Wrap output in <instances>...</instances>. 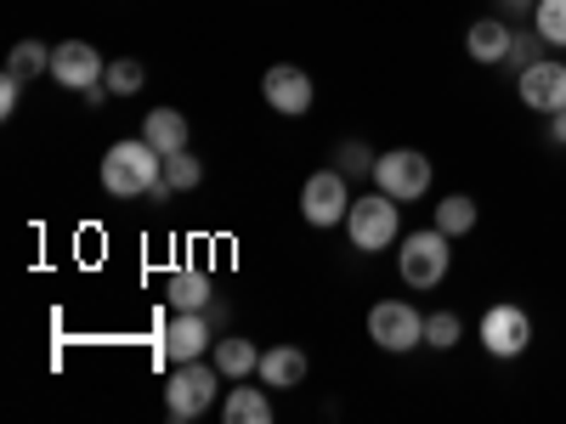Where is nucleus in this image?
I'll list each match as a JSON object with an SVG mask.
<instances>
[{"label": "nucleus", "instance_id": "nucleus-1", "mask_svg": "<svg viewBox=\"0 0 566 424\" xmlns=\"http://www.w3.org/2000/svg\"><path fill=\"white\" fill-rule=\"evenodd\" d=\"M165 176V153L154 148L148 136L114 141L103 153V193L108 199H148V187Z\"/></svg>", "mask_w": 566, "mask_h": 424}, {"label": "nucleus", "instance_id": "nucleus-2", "mask_svg": "<svg viewBox=\"0 0 566 424\" xmlns=\"http://www.w3.org/2000/svg\"><path fill=\"white\" fill-rule=\"evenodd\" d=\"M448 266H453V250H448V232L437 221L424 232H402L397 239V272L408 289H442Z\"/></svg>", "mask_w": 566, "mask_h": 424}, {"label": "nucleus", "instance_id": "nucleus-3", "mask_svg": "<svg viewBox=\"0 0 566 424\" xmlns=\"http://www.w3.org/2000/svg\"><path fill=\"white\" fill-rule=\"evenodd\" d=\"M346 232H352V244L363 250V255H380V250H391L397 239H402V204L391 199V193H363V199H352V215H346Z\"/></svg>", "mask_w": 566, "mask_h": 424}, {"label": "nucleus", "instance_id": "nucleus-4", "mask_svg": "<svg viewBox=\"0 0 566 424\" xmlns=\"http://www.w3.org/2000/svg\"><path fill=\"white\" fill-rule=\"evenodd\" d=\"M216 373H221V368H210L205 357H199V362H176L170 385H165V407H170V418H181V424L205 418V413L216 407Z\"/></svg>", "mask_w": 566, "mask_h": 424}, {"label": "nucleus", "instance_id": "nucleus-5", "mask_svg": "<svg viewBox=\"0 0 566 424\" xmlns=\"http://www.w3.org/2000/svg\"><path fill=\"white\" fill-rule=\"evenodd\" d=\"M374 187L391 193L397 204H413V199L431 193V159L419 148H391V153L374 159Z\"/></svg>", "mask_w": 566, "mask_h": 424}, {"label": "nucleus", "instance_id": "nucleus-6", "mask_svg": "<svg viewBox=\"0 0 566 424\" xmlns=\"http://www.w3.org/2000/svg\"><path fill=\"white\" fill-rule=\"evenodd\" d=\"M301 215H306V226H317V232L346 226V215H352V187H346V176H340V170H312L306 187H301Z\"/></svg>", "mask_w": 566, "mask_h": 424}, {"label": "nucleus", "instance_id": "nucleus-7", "mask_svg": "<svg viewBox=\"0 0 566 424\" xmlns=\"http://www.w3.org/2000/svg\"><path fill=\"white\" fill-rule=\"evenodd\" d=\"M533 346V317L527 306H515V300H499L482 311V351L499 357V362H515Z\"/></svg>", "mask_w": 566, "mask_h": 424}, {"label": "nucleus", "instance_id": "nucleus-8", "mask_svg": "<svg viewBox=\"0 0 566 424\" xmlns=\"http://www.w3.org/2000/svg\"><path fill=\"white\" fill-rule=\"evenodd\" d=\"M368 340L380 346V351H413V346H424V317L408 306V300H380L368 311Z\"/></svg>", "mask_w": 566, "mask_h": 424}, {"label": "nucleus", "instance_id": "nucleus-9", "mask_svg": "<svg viewBox=\"0 0 566 424\" xmlns=\"http://www.w3.org/2000/svg\"><path fill=\"white\" fill-rule=\"evenodd\" d=\"M261 91H266V108L283 114V119H301V114H312V103H317L312 74L295 68V63H272L266 80H261Z\"/></svg>", "mask_w": 566, "mask_h": 424}, {"label": "nucleus", "instance_id": "nucleus-10", "mask_svg": "<svg viewBox=\"0 0 566 424\" xmlns=\"http://www.w3.org/2000/svg\"><path fill=\"white\" fill-rule=\"evenodd\" d=\"M515 97H522V108H533V114H560L566 108V63H555V57H538L533 68H522L515 74Z\"/></svg>", "mask_w": 566, "mask_h": 424}, {"label": "nucleus", "instance_id": "nucleus-11", "mask_svg": "<svg viewBox=\"0 0 566 424\" xmlns=\"http://www.w3.org/2000/svg\"><path fill=\"white\" fill-rule=\"evenodd\" d=\"M103 74H108V57L97 52V45H85V40L52 45V80L63 91H91V85H103Z\"/></svg>", "mask_w": 566, "mask_h": 424}, {"label": "nucleus", "instance_id": "nucleus-12", "mask_svg": "<svg viewBox=\"0 0 566 424\" xmlns=\"http://www.w3.org/2000/svg\"><path fill=\"white\" fill-rule=\"evenodd\" d=\"M210 346H216V328H210L205 311H176L170 317V328H165V357L170 362H199V357H210Z\"/></svg>", "mask_w": 566, "mask_h": 424}, {"label": "nucleus", "instance_id": "nucleus-13", "mask_svg": "<svg viewBox=\"0 0 566 424\" xmlns=\"http://www.w3.org/2000/svg\"><path fill=\"white\" fill-rule=\"evenodd\" d=\"M510 40H515V29H510V18H476L464 29V52H470V63H482V68H504V57H510Z\"/></svg>", "mask_w": 566, "mask_h": 424}, {"label": "nucleus", "instance_id": "nucleus-14", "mask_svg": "<svg viewBox=\"0 0 566 424\" xmlns=\"http://www.w3.org/2000/svg\"><path fill=\"white\" fill-rule=\"evenodd\" d=\"M306 351L301 346H272V351H261V380L272 385V391H295L301 380H306Z\"/></svg>", "mask_w": 566, "mask_h": 424}, {"label": "nucleus", "instance_id": "nucleus-15", "mask_svg": "<svg viewBox=\"0 0 566 424\" xmlns=\"http://www.w3.org/2000/svg\"><path fill=\"white\" fill-rule=\"evenodd\" d=\"M216 368H221V380H250V373H261V351L244 340V335H221L210 346Z\"/></svg>", "mask_w": 566, "mask_h": 424}, {"label": "nucleus", "instance_id": "nucleus-16", "mask_svg": "<svg viewBox=\"0 0 566 424\" xmlns=\"http://www.w3.org/2000/svg\"><path fill=\"white\" fill-rule=\"evenodd\" d=\"M170 306L176 311H210V300H216V283H210V272H193V266H181V272H170Z\"/></svg>", "mask_w": 566, "mask_h": 424}, {"label": "nucleus", "instance_id": "nucleus-17", "mask_svg": "<svg viewBox=\"0 0 566 424\" xmlns=\"http://www.w3.org/2000/svg\"><path fill=\"white\" fill-rule=\"evenodd\" d=\"M142 136H148L159 153H181L193 130H187V119H181L176 108H148V119H142Z\"/></svg>", "mask_w": 566, "mask_h": 424}, {"label": "nucleus", "instance_id": "nucleus-18", "mask_svg": "<svg viewBox=\"0 0 566 424\" xmlns=\"http://www.w3.org/2000/svg\"><path fill=\"white\" fill-rule=\"evenodd\" d=\"M221 418L227 424H272V402L255 385H232L227 402H221Z\"/></svg>", "mask_w": 566, "mask_h": 424}, {"label": "nucleus", "instance_id": "nucleus-19", "mask_svg": "<svg viewBox=\"0 0 566 424\" xmlns=\"http://www.w3.org/2000/svg\"><path fill=\"white\" fill-rule=\"evenodd\" d=\"M437 226L448 232V239H464V232H476V199H470V193H448V199H437Z\"/></svg>", "mask_w": 566, "mask_h": 424}, {"label": "nucleus", "instance_id": "nucleus-20", "mask_svg": "<svg viewBox=\"0 0 566 424\" xmlns=\"http://www.w3.org/2000/svg\"><path fill=\"white\" fill-rule=\"evenodd\" d=\"M7 74H18V80L52 74V45H40V40H18V45H12V57H7Z\"/></svg>", "mask_w": 566, "mask_h": 424}, {"label": "nucleus", "instance_id": "nucleus-21", "mask_svg": "<svg viewBox=\"0 0 566 424\" xmlns=\"http://www.w3.org/2000/svg\"><path fill=\"white\" fill-rule=\"evenodd\" d=\"M533 34L544 45H566V0H538L533 7Z\"/></svg>", "mask_w": 566, "mask_h": 424}, {"label": "nucleus", "instance_id": "nucleus-22", "mask_svg": "<svg viewBox=\"0 0 566 424\" xmlns=\"http://www.w3.org/2000/svg\"><path fill=\"white\" fill-rule=\"evenodd\" d=\"M103 85L114 91V97H136V91L148 85V68H142L136 57H114V63H108V74H103Z\"/></svg>", "mask_w": 566, "mask_h": 424}, {"label": "nucleus", "instance_id": "nucleus-23", "mask_svg": "<svg viewBox=\"0 0 566 424\" xmlns=\"http://www.w3.org/2000/svg\"><path fill=\"white\" fill-rule=\"evenodd\" d=\"M374 159H380V153H368V141H340V148H335V170H340L346 181L374 176Z\"/></svg>", "mask_w": 566, "mask_h": 424}, {"label": "nucleus", "instance_id": "nucleus-24", "mask_svg": "<svg viewBox=\"0 0 566 424\" xmlns=\"http://www.w3.org/2000/svg\"><path fill=\"white\" fill-rule=\"evenodd\" d=\"M165 181L176 187V193H193V187L205 181V165L187 153V148H181V153H165Z\"/></svg>", "mask_w": 566, "mask_h": 424}, {"label": "nucleus", "instance_id": "nucleus-25", "mask_svg": "<svg viewBox=\"0 0 566 424\" xmlns=\"http://www.w3.org/2000/svg\"><path fill=\"white\" fill-rule=\"evenodd\" d=\"M459 335H464V322H459L453 311H431V317H424V346L453 351V346H459Z\"/></svg>", "mask_w": 566, "mask_h": 424}, {"label": "nucleus", "instance_id": "nucleus-26", "mask_svg": "<svg viewBox=\"0 0 566 424\" xmlns=\"http://www.w3.org/2000/svg\"><path fill=\"white\" fill-rule=\"evenodd\" d=\"M538 57H544V40H533V34H515V40H510V57H504V68L522 74V68H533Z\"/></svg>", "mask_w": 566, "mask_h": 424}, {"label": "nucleus", "instance_id": "nucleus-27", "mask_svg": "<svg viewBox=\"0 0 566 424\" xmlns=\"http://www.w3.org/2000/svg\"><path fill=\"white\" fill-rule=\"evenodd\" d=\"M23 85H29V80H18V74H0V114H12V108H18Z\"/></svg>", "mask_w": 566, "mask_h": 424}, {"label": "nucleus", "instance_id": "nucleus-28", "mask_svg": "<svg viewBox=\"0 0 566 424\" xmlns=\"http://www.w3.org/2000/svg\"><path fill=\"white\" fill-rule=\"evenodd\" d=\"M538 0H499V18H533Z\"/></svg>", "mask_w": 566, "mask_h": 424}, {"label": "nucleus", "instance_id": "nucleus-29", "mask_svg": "<svg viewBox=\"0 0 566 424\" xmlns=\"http://www.w3.org/2000/svg\"><path fill=\"white\" fill-rule=\"evenodd\" d=\"M544 136H549V148H566V108L549 114V130H544Z\"/></svg>", "mask_w": 566, "mask_h": 424}]
</instances>
